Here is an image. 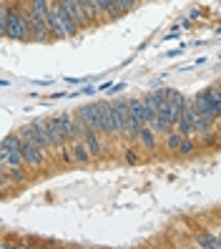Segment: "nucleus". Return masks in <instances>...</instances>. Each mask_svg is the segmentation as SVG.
Segmentation results:
<instances>
[{
	"mask_svg": "<svg viewBox=\"0 0 221 249\" xmlns=\"http://www.w3.org/2000/svg\"><path fill=\"white\" fill-rule=\"evenodd\" d=\"M191 104H194V108H196L199 113H204L206 119H211V121H219V113L214 111V106L209 104V101L204 98V93H201V91H199V93H196L194 98H191Z\"/></svg>",
	"mask_w": 221,
	"mask_h": 249,
	"instance_id": "nucleus-15",
	"label": "nucleus"
},
{
	"mask_svg": "<svg viewBox=\"0 0 221 249\" xmlns=\"http://www.w3.org/2000/svg\"><path fill=\"white\" fill-rule=\"evenodd\" d=\"M46 23H48V28H51L53 40H63V38H68L66 25H63V20H61V3H58V0H51V10H48Z\"/></svg>",
	"mask_w": 221,
	"mask_h": 249,
	"instance_id": "nucleus-6",
	"label": "nucleus"
},
{
	"mask_svg": "<svg viewBox=\"0 0 221 249\" xmlns=\"http://www.w3.org/2000/svg\"><path fill=\"white\" fill-rule=\"evenodd\" d=\"M196 146H199V143H196L194 139L186 136V139H184V143L179 146V151H176V154H179V156H188V154H194V151H196Z\"/></svg>",
	"mask_w": 221,
	"mask_h": 249,
	"instance_id": "nucleus-20",
	"label": "nucleus"
},
{
	"mask_svg": "<svg viewBox=\"0 0 221 249\" xmlns=\"http://www.w3.org/2000/svg\"><path fill=\"white\" fill-rule=\"evenodd\" d=\"M28 171H31L28 166H13V169H8V177H10V181L16 186H20V184H25L28 179H31V177H28Z\"/></svg>",
	"mask_w": 221,
	"mask_h": 249,
	"instance_id": "nucleus-19",
	"label": "nucleus"
},
{
	"mask_svg": "<svg viewBox=\"0 0 221 249\" xmlns=\"http://www.w3.org/2000/svg\"><path fill=\"white\" fill-rule=\"evenodd\" d=\"M20 5H23V10H25L28 28H31V40H38V43H48V40H53L48 23L43 20L40 16H35V13L31 10V5H28V3H20Z\"/></svg>",
	"mask_w": 221,
	"mask_h": 249,
	"instance_id": "nucleus-3",
	"label": "nucleus"
},
{
	"mask_svg": "<svg viewBox=\"0 0 221 249\" xmlns=\"http://www.w3.org/2000/svg\"><path fill=\"white\" fill-rule=\"evenodd\" d=\"M219 219H221V212H219Z\"/></svg>",
	"mask_w": 221,
	"mask_h": 249,
	"instance_id": "nucleus-29",
	"label": "nucleus"
},
{
	"mask_svg": "<svg viewBox=\"0 0 221 249\" xmlns=\"http://www.w3.org/2000/svg\"><path fill=\"white\" fill-rule=\"evenodd\" d=\"M111 91H113V93H119V91H123V83H116V86H111Z\"/></svg>",
	"mask_w": 221,
	"mask_h": 249,
	"instance_id": "nucleus-25",
	"label": "nucleus"
},
{
	"mask_svg": "<svg viewBox=\"0 0 221 249\" xmlns=\"http://www.w3.org/2000/svg\"><path fill=\"white\" fill-rule=\"evenodd\" d=\"M116 3H119V8L123 10V16H126V13H134L136 10V5L141 3V0H116Z\"/></svg>",
	"mask_w": 221,
	"mask_h": 249,
	"instance_id": "nucleus-21",
	"label": "nucleus"
},
{
	"mask_svg": "<svg viewBox=\"0 0 221 249\" xmlns=\"http://www.w3.org/2000/svg\"><path fill=\"white\" fill-rule=\"evenodd\" d=\"M58 3L63 5V10L68 13V16L76 20L81 28H88V18H85V13H83V5H81V0H58Z\"/></svg>",
	"mask_w": 221,
	"mask_h": 249,
	"instance_id": "nucleus-11",
	"label": "nucleus"
},
{
	"mask_svg": "<svg viewBox=\"0 0 221 249\" xmlns=\"http://www.w3.org/2000/svg\"><path fill=\"white\" fill-rule=\"evenodd\" d=\"M201 93H204V98L214 106V111L219 113V119H221V89H219V83L209 86V89H204Z\"/></svg>",
	"mask_w": 221,
	"mask_h": 249,
	"instance_id": "nucleus-17",
	"label": "nucleus"
},
{
	"mask_svg": "<svg viewBox=\"0 0 221 249\" xmlns=\"http://www.w3.org/2000/svg\"><path fill=\"white\" fill-rule=\"evenodd\" d=\"M216 143H219V134H214V131L201 134V146H216Z\"/></svg>",
	"mask_w": 221,
	"mask_h": 249,
	"instance_id": "nucleus-22",
	"label": "nucleus"
},
{
	"mask_svg": "<svg viewBox=\"0 0 221 249\" xmlns=\"http://www.w3.org/2000/svg\"><path fill=\"white\" fill-rule=\"evenodd\" d=\"M98 5H101L103 18H106V20H119V18L123 16V10L119 8V3H116V0H98Z\"/></svg>",
	"mask_w": 221,
	"mask_h": 249,
	"instance_id": "nucleus-16",
	"label": "nucleus"
},
{
	"mask_svg": "<svg viewBox=\"0 0 221 249\" xmlns=\"http://www.w3.org/2000/svg\"><path fill=\"white\" fill-rule=\"evenodd\" d=\"M18 134L25 139V141H31L35 146H40L43 151H48L51 156L55 154L53 151V146H51V139H48V128H46V119H33L31 124H25L18 128Z\"/></svg>",
	"mask_w": 221,
	"mask_h": 249,
	"instance_id": "nucleus-2",
	"label": "nucleus"
},
{
	"mask_svg": "<svg viewBox=\"0 0 221 249\" xmlns=\"http://www.w3.org/2000/svg\"><path fill=\"white\" fill-rule=\"evenodd\" d=\"M138 143L143 146L149 154H153L156 151V143H158V134L153 131V126L151 124H146V126H141V131H138Z\"/></svg>",
	"mask_w": 221,
	"mask_h": 249,
	"instance_id": "nucleus-14",
	"label": "nucleus"
},
{
	"mask_svg": "<svg viewBox=\"0 0 221 249\" xmlns=\"http://www.w3.org/2000/svg\"><path fill=\"white\" fill-rule=\"evenodd\" d=\"M68 83H88V81H91V78H66Z\"/></svg>",
	"mask_w": 221,
	"mask_h": 249,
	"instance_id": "nucleus-24",
	"label": "nucleus"
},
{
	"mask_svg": "<svg viewBox=\"0 0 221 249\" xmlns=\"http://www.w3.org/2000/svg\"><path fill=\"white\" fill-rule=\"evenodd\" d=\"M138 161H141V156H138L134 149H128V151H126V164H138Z\"/></svg>",
	"mask_w": 221,
	"mask_h": 249,
	"instance_id": "nucleus-23",
	"label": "nucleus"
},
{
	"mask_svg": "<svg viewBox=\"0 0 221 249\" xmlns=\"http://www.w3.org/2000/svg\"><path fill=\"white\" fill-rule=\"evenodd\" d=\"M184 139H186V136L181 134L179 128H171L169 134L164 136V146H166V149H169L171 154H176V151H179V146L184 143Z\"/></svg>",
	"mask_w": 221,
	"mask_h": 249,
	"instance_id": "nucleus-18",
	"label": "nucleus"
},
{
	"mask_svg": "<svg viewBox=\"0 0 221 249\" xmlns=\"http://www.w3.org/2000/svg\"><path fill=\"white\" fill-rule=\"evenodd\" d=\"M98 136H101V131H96V128H91V126H85V131H83V141H85L88 149H91L93 159H103V154H106V149H103V141H101Z\"/></svg>",
	"mask_w": 221,
	"mask_h": 249,
	"instance_id": "nucleus-9",
	"label": "nucleus"
},
{
	"mask_svg": "<svg viewBox=\"0 0 221 249\" xmlns=\"http://www.w3.org/2000/svg\"><path fill=\"white\" fill-rule=\"evenodd\" d=\"M76 116H78L85 126L101 131V136H103V111H101V101H98V104H83V106H78Z\"/></svg>",
	"mask_w": 221,
	"mask_h": 249,
	"instance_id": "nucleus-5",
	"label": "nucleus"
},
{
	"mask_svg": "<svg viewBox=\"0 0 221 249\" xmlns=\"http://www.w3.org/2000/svg\"><path fill=\"white\" fill-rule=\"evenodd\" d=\"M216 234H219V237H221V229H219V231H216Z\"/></svg>",
	"mask_w": 221,
	"mask_h": 249,
	"instance_id": "nucleus-27",
	"label": "nucleus"
},
{
	"mask_svg": "<svg viewBox=\"0 0 221 249\" xmlns=\"http://www.w3.org/2000/svg\"><path fill=\"white\" fill-rule=\"evenodd\" d=\"M16 3H28V0H16Z\"/></svg>",
	"mask_w": 221,
	"mask_h": 249,
	"instance_id": "nucleus-26",
	"label": "nucleus"
},
{
	"mask_svg": "<svg viewBox=\"0 0 221 249\" xmlns=\"http://www.w3.org/2000/svg\"><path fill=\"white\" fill-rule=\"evenodd\" d=\"M70 154H73V159H76V164H81V166H88V164L93 161V154H91V149L85 146L83 139H78V141L70 143Z\"/></svg>",
	"mask_w": 221,
	"mask_h": 249,
	"instance_id": "nucleus-13",
	"label": "nucleus"
},
{
	"mask_svg": "<svg viewBox=\"0 0 221 249\" xmlns=\"http://www.w3.org/2000/svg\"><path fill=\"white\" fill-rule=\"evenodd\" d=\"M13 166H25L20 134H8L3 139V146H0V171H8Z\"/></svg>",
	"mask_w": 221,
	"mask_h": 249,
	"instance_id": "nucleus-1",
	"label": "nucleus"
},
{
	"mask_svg": "<svg viewBox=\"0 0 221 249\" xmlns=\"http://www.w3.org/2000/svg\"><path fill=\"white\" fill-rule=\"evenodd\" d=\"M55 119H58V126L63 128V134H66V141H68V143L78 141V124H76V113H58Z\"/></svg>",
	"mask_w": 221,
	"mask_h": 249,
	"instance_id": "nucleus-8",
	"label": "nucleus"
},
{
	"mask_svg": "<svg viewBox=\"0 0 221 249\" xmlns=\"http://www.w3.org/2000/svg\"><path fill=\"white\" fill-rule=\"evenodd\" d=\"M194 244L201 249H221V237L216 231H194Z\"/></svg>",
	"mask_w": 221,
	"mask_h": 249,
	"instance_id": "nucleus-12",
	"label": "nucleus"
},
{
	"mask_svg": "<svg viewBox=\"0 0 221 249\" xmlns=\"http://www.w3.org/2000/svg\"><path fill=\"white\" fill-rule=\"evenodd\" d=\"M128 101H113V128H116V136H126V126H128Z\"/></svg>",
	"mask_w": 221,
	"mask_h": 249,
	"instance_id": "nucleus-7",
	"label": "nucleus"
},
{
	"mask_svg": "<svg viewBox=\"0 0 221 249\" xmlns=\"http://www.w3.org/2000/svg\"><path fill=\"white\" fill-rule=\"evenodd\" d=\"M23 156H25V166L31 171H43L48 166V159H51L48 151H43L40 146L25 141V139H23Z\"/></svg>",
	"mask_w": 221,
	"mask_h": 249,
	"instance_id": "nucleus-4",
	"label": "nucleus"
},
{
	"mask_svg": "<svg viewBox=\"0 0 221 249\" xmlns=\"http://www.w3.org/2000/svg\"><path fill=\"white\" fill-rule=\"evenodd\" d=\"M219 89H221V81H219Z\"/></svg>",
	"mask_w": 221,
	"mask_h": 249,
	"instance_id": "nucleus-28",
	"label": "nucleus"
},
{
	"mask_svg": "<svg viewBox=\"0 0 221 249\" xmlns=\"http://www.w3.org/2000/svg\"><path fill=\"white\" fill-rule=\"evenodd\" d=\"M46 128H48V139H51V146H53V151H58L61 146H66V134H63V128L58 126V119L55 116H51V119H46Z\"/></svg>",
	"mask_w": 221,
	"mask_h": 249,
	"instance_id": "nucleus-10",
	"label": "nucleus"
}]
</instances>
